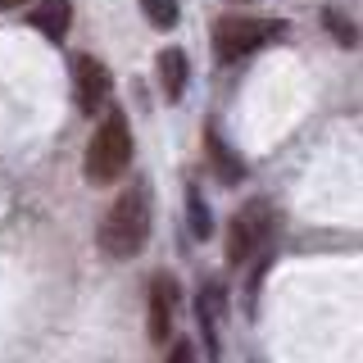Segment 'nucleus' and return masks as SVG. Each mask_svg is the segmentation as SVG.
<instances>
[{
  "mask_svg": "<svg viewBox=\"0 0 363 363\" xmlns=\"http://www.w3.org/2000/svg\"><path fill=\"white\" fill-rule=\"evenodd\" d=\"M145 241H150V196H145V186H132L100 218V250L109 259H136Z\"/></svg>",
  "mask_w": 363,
  "mask_h": 363,
  "instance_id": "f257e3e1",
  "label": "nucleus"
},
{
  "mask_svg": "<svg viewBox=\"0 0 363 363\" xmlns=\"http://www.w3.org/2000/svg\"><path fill=\"white\" fill-rule=\"evenodd\" d=\"M132 164V132H128V113L123 109H109L100 118V128L91 132V145H86V182L91 186H109L128 173Z\"/></svg>",
  "mask_w": 363,
  "mask_h": 363,
  "instance_id": "f03ea898",
  "label": "nucleus"
},
{
  "mask_svg": "<svg viewBox=\"0 0 363 363\" xmlns=\"http://www.w3.org/2000/svg\"><path fill=\"white\" fill-rule=\"evenodd\" d=\"M281 23H264V18H245V14H227L213 23V55L223 64H236L245 55H255L259 45H268L272 37H281Z\"/></svg>",
  "mask_w": 363,
  "mask_h": 363,
  "instance_id": "7ed1b4c3",
  "label": "nucleus"
},
{
  "mask_svg": "<svg viewBox=\"0 0 363 363\" xmlns=\"http://www.w3.org/2000/svg\"><path fill=\"white\" fill-rule=\"evenodd\" d=\"M272 236V204L259 196L236 209V218L227 223V264H245L259 245Z\"/></svg>",
  "mask_w": 363,
  "mask_h": 363,
  "instance_id": "20e7f679",
  "label": "nucleus"
},
{
  "mask_svg": "<svg viewBox=\"0 0 363 363\" xmlns=\"http://www.w3.org/2000/svg\"><path fill=\"white\" fill-rule=\"evenodd\" d=\"M109 91H113L109 68L100 64L96 55H73V96H77V109H82V113L105 109Z\"/></svg>",
  "mask_w": 363,
  "mask_h": 363,
  "instance_id": "39448f33",
  "label": "nucleus"
},
{
  "mask_svg": "<svg viewBox=\"0 0 363 363\" xmlns=\"http://www.w3.org/2000/svg\"><path fill=\"white\" fill-rule=\"evenodd\" d=\"M173 318H177V281L168 277V272H159V277L150 281V318H145L155 345H168V336H173Z\"/></svg>",
  "mask_w": 363,
  "mask_h": 363,
  "instance_id": "423d86ee",
  "label": "nucleus"
},
{
  "mask_svg": "<svg viewBox=\"0 0 363 363\" xmlns=\"http://www.w3.org/2000/svg\"><path fill=\"white\" fill-rule=\"evenodd\" d=\"M32 23H37L41 37L64 41L68 28H73V0H41V5L32 9Z\"/></svg>",
  "mask_w": 363,
  "mask_h": 363,
  "instance_id": "0eeeda50",
  "label": "nucleus"
},
{
  "mask_svg": "<svg viewBox=\"0 0 363 363\" xmlns=\"http://www.w3.org/2000/svg\"><path fill=\"white\" fill-rule=\"evenodd\" d=\"M186 55L182 50H164L159 55V86H164V96H168V105H177L182 96H186Z\"/></svg>",
  "mask_w": 363,
  "mask_h": 363,
  "instance_id": "6e6552de",
  "label": "nucleus"
},
{
  "mask_svg": "<svg viewBox=\"0 0 363 363\" xmlns=\"http://www.w3.org/2000/svg\"><path fill=\"white\" fill-rule=\"evenodd\" d=\"M204 150H209L213 168H218V177L227 182V186L245 177V164H241V155H232V150H227V141L218 136V128H204Z\"/></svg>",
  "mask_w": 363,
  "mask_h": 363,
  "instance_id": "1a4fd4ad",
  "label": "nucleus"
},
{
  "mask_svg": "<svg viewBox=\"0 0 363 363\" xmlns=\"http://www.w3.org/2000/svg\"><path fill=\"white\" fill-rule=\"evenodd\" d=\"M186 223H191V236H209L213 232V218H209V204L200 200V191L196 186H186Z\"/></svg>",
  "mask_w": 363,
  "mask_h": 363,
  "instance_id": "9d476101",
  "label": "nucleus"
},
{
  "mask_svg": "<svg viewBox=\"0 0 363 363\" xmlns=\"http://www.w3.org/2000/svg\"><path fill=\"white\" fill-rule=\"evenodd\" d=\"M141 14L150 18V28H173L177 14H182V5H177V0H141Z\"/></svg>",
  "mask_w": 363,
  "mask_h": 363,
  "instance_id": "9b49d317",
  "label": "nucleus"
},
{
  "mask_svg": "<svg viewBox=\"0 0 363 363\" xmlns=\"http://www.w3.org/2000/svg\"><path fill=\"white\" fill-rule=\"evenodd\" d=\"M327 32H332L340 45H354V23L345 14H336V9H327Z\"/></svg>",
  "mask_w": 363,
  "mask_h": 363,
  "instance_id": "f8f14e48",
  "label": "nucleus"
},
{
  "mask_svg": "<svg viewBox=\"0 0 363 363\" xmlns=\"http://www.w3.org/2000/svg\"><path fill=\"white\" fill-rule=\"evenodd\" d=\"M164 363H200V359H196V345H191V340H173Z\"/></svg>",
  "mask_w": 363,
  "mask_h": 363,
  "instance_id": "ddd939ff",
  "label": "nucleus"
},
{
  "mask_svg": "<svg viewBox=\"0 0 363 363\" xmlns=\"http://www.w3.org/2000/svg\"><path fill=\"white\" fill-rule=\"evenodd\" d=\"M23 0H0V14H5V9H18Z\"/></svg>",
  "mask_w": 363,
  "mask_h": 363,
  "instance_id": "4468645a",
  "label": "nucleus"
}]
</instances>
